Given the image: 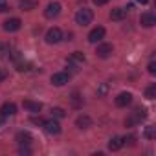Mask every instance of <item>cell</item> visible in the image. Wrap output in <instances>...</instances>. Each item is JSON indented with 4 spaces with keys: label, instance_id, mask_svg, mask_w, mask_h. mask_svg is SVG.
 Listing matches in <instances>:
<instances>
[{
    "label": "cell",
    "instance_id": "cell-14",
    "mask_svg": "<svg viewBox=\"0 0 156 156\" xmlns=\"http://www.w3.org/2000/svg\"><path fill=\"white\" fill-rule=\"evenodd\" d=\"M0 114H2L4 118L15 116V114H17V105H15V103H4L2 108H0Z\"/></svg>",
    "mask_w": 156,
    "mask_h": 156
},
{
    "label": "cell",
    "instance_id": "cell-16",
    "mask_svg": "<svg viewBox=\"0 0 156 156\" xmlns=\"http://www.w3.org/2000/svg\"><path fill=\"white\" fill-rule=\"evenodd\" d=\"M123 145H125V141H123V138H121V136H114V138H110V141H108V149H110L112 152L119 151Z\"/></svg>",
    "mask_w": 156,
    "mask_h": 156
},
{
    "label": "cell",
    "instance_id": "cell-9",
    "mask_svg": "<svg viewBox=\"0 0 156 156\" xmlns=\"http://www.w3.org/2000/svg\"><path fill=\"white\" fill-rule=\"evenodd\" d=\"M20 26H22L20 19L13 17V19H8V20L4 22V31H8V33H13V31H19V30H20Z\"/></svg>",
    "mask_w": 156,
    "mask_h": 156
},
{
    "label": "cell",
    "instance_id": "cell-12",
    "mask_svg": "<svg viewBox=\"0 0 156 156\" xmlns=\"http://www.w3.org/2000/svg\"><path fill=\"white\" fill-rule=\"evenodd\" d=\"M130 103H132V94H130V92H121V94L116 98V105L121 107V108H123V107H129Z\"/></svg>",
    "mask_w": 156,
    "mask_h": 156
},
{
    "label": "cell",
    "instance_id": "cell-24",
    "mask_svg": "<svg viewBox=\"0 0 156 156\" xmlns=\"http://www.w3.org/2000/svg\"><path fill=\"white\" fill-rule=\"evenodd\" d=\"M107 94H108V85H107V83H101V85L98 87V96L103 98V96H107Z\"/></svg>",
    "mask_w": 156,
    "mask_h": 156
},
{
    "label": "cell",
    "instance_id": "cell-29",
    "mask_svg": "<svg viewBox=\"0 0 156 156\" xmlns=\"http://www.w3.org/2000/svg\"><path fill=\"white\" fill-rule=\"evenodd\" d=\"M110 0H94V4L96 6H105V4H108Z\"/></svg>",
    "mask_w": 156,
    "mask_h": 156
},
{
    "label": "cell",
    "instance_id": "cell-25",
    "mask_svg": "<svg viewBox=\"0 0 156 156\" xmlns=\"http://www.w3.org/2000/svg\"><path fill=\"white\" fill-rule=\"evenodd\" d=\"M72 103H73V107H79L81 105V99H79V94H77V92L72 94Z\"/></svg>",
    "mask_w": 156,
    "mask_h": 156
},
{
    "label": "cell",
    "instance_id": "cell-15",
    "mask_svg": "<svg viewBox=\"0 0 156 156\" xmlns=\"http://www.w3.org/2000/svg\"><path fill=\"white\" fill-rule=\"evenodd\" d=\"M125 17H127V9H125V8H114V9L110 11V20L119 22V20H123Z\"/></svg>",
    "mask_w": 156,
    "mask_h": 156
},
{
    "label": "cell",
    "instance_id": "cell-21",
    "mask_svg": "<svg viewBox=\"0 0 156 156\" xmlns=\"http://www.w3.org/2000/svg\"><path fill=\"white\" fill-rule=\"evenodd\" d=\"M145 98L147 99H154L156 98V85H151L145 88Z\"/></svg>",
    "mask_w": 156,
    "mask_h": 156
},
{
    "label": "cell",
    "instance_id": "cell-17",
    "mask_svg": "<svg viewBox=\"0 0 156 156\" xmlns=\"http://www.w3.org/2000/svg\"><path fill=\"white\" fill-rule=\"evenodd\" d=\"M75 125L79 127V129H88V127H92V118L87 116V114H83V116H79V118L75 119Z\"/></svg>",
    "mask_w": 156,
    "mask_h": 156
},
{
    "label": "cell",
    "instance_id": "cell-10",
    "mask_svg": "<svg viewBox=\"0 0 156 156\" xmlns=\"http://www.w3.org/2000/svg\"><path fill=\"white\" fill-rule=\"evenodd\" d=\"M105 37V28H101V26H98V28H94L90 33H88V42H92V44H96V42H99L101 39Z\"/></svg>",
    "mask_w": 156,
    "mask_h": 156
},
{
    "label": "cell",
    "instance_id": "cell-2",
    "mask_svg": "<svg viewBox=\"0 0 156 156\" xmlns=\"http://www.w3.org/2000/svg\"><path fill=\"white\" fill-rule=\"evenodd\" d=\"M92 20H94V13L88 8H81L79 11L75 13V22L79 24V26H88Z\"/></svg>",
    "mask_w": 156,
    "mask_h": 156
},
{
    "label": "cell",
    "instance_id": "cell-20",
    "mask_svg": "<svg viewBox=\"0 0 156 156\" xmlns=\"http://www.w3.org/2000/svg\"><path fill=\"white\" fill-rule=\"evenodd\" d=\"M30 62H26V61H22V59H19V61H15V68L19 70V72H28L30 70Z\"/></svg>",
    "mask_w": 156,
    "mask_h": 156
},
{
    "label": "cell",
    "instance_id": "cell-13",
    "mask_svg": "<svg viewBox=\"0 0 156 156\" xmlns=\"http://www.w3.org/2000/svg\"><path fill=\"white\" fill-rule=\"evenodd\" d=\"M22 105H24V108H26V110H30V112H33V114H39V112L42 110V103H39V101L26 99Z\"/></svg>",
    "mask_w": 156,
    "mask_h": 156
},
{
    "label": "cell",
    "instance_id": "cell-6",
    "mask_svg": "<svg viewBox=\"0 0 156 156\" xmlns=\"http://www.w3.org/2000/svg\"><path fill=\"white\" fill-rule=\"evenodd\" d=\"M112 53H114V46H112V44H108V42L99 44V46H98V50H96V55H98L99 59H108Z\"/></svg>",
    "mask_w": 156,
    "mask_h": 156
},
{
    "label": "cell",
    "instance_id": "cell-3",
    "mask_svg": "<svg viewBox=\"0 0 156 156\" xmlns=\"http://www.w3.org/2000/svg\"><path fill=\"white\" fill-rule=\"evenodd\" d=\"M42 127H44V132L50 134V136H57V134H61V125H59V121H57L55 118L46 119V121L42 123Z\"/></svg>",
    "mask_w": 156,
    "mask_h": 156
},
{
    "label": "cell",
    "instance_id": "cell-5",
    "mask_svg": "<svg viewBox=\"0 0 156 156\" xmlns=\"http://www.w3.org/2000/svg\"><path fill=\"white\" fill-rule=\"evenodd\" d=\"M46 42L48 44H57V42H61L62 41V31L59 30V28H50L48 31H46Z\"/></svg>",
    "mask_w": 156,
    "mask_h": 156
},
{
    "label": "cell",
    "instance_id": "cell-22",
    "mask_svg": "<svg viewBox=\"0 0 156 156\" xmlns=\"http://www.w3.org/2000/svg\"><path fill=\"white\" fill-rule=\"evenodd\" d=\"M51 116H53L55 119H61V118H64V116H66V112H64V108L55 107V108H51Z\"/></svg>",
    "mask_w": 156,
    "mask_h": 156
},
{
    "label": "cell",
    "instance_id": "cell-32",
    "mask_svg": "<svg viewBox=\"0 0 156 156\" xmlns=\"http://www.w3.org/2000/svg\"><path fill=\"white\" fill-rule=\"evenodd\" d=\"M136 2H140V4H147L149 0H136Z\"/></svg>",
    "mask_w": 156,
    "mask_h": 156
},
{
    "label": "cell",
    "instance_id": "cell-11",
    "mask_svg": "<svg viewBox=\"0 0 156 156\" xmlns=\"http://www.w3.org/2000/svg\"><path fill=\"white\" fill-rule=\"evenodd\" d=\"M140 24H141L143 28H152V26L156 24V17H154L151 11L141 13V17H140Z\"/></svg>",
    "mask_w": 156,
    "mask_h": 156
},
{
    "label": "cell",
    "instance_id": "cell-7",
    "mask_svg": "<svg viewBox=\"0 0 156 156\" xmlns=\"http://www.w3.org/2000/svg\"><path fill=\"white\" fill-rule=\"evenodd\" d=\"M85 62V55L81 53V51H73L70 57H68V66L72 68V70H77V66H81Z\"/></svg>",
    "mask_w": 156,
    "mask_h": 156
},
{
    "label": "cell",
    "instance_id": "cell-28",
    "mask_svg": "<svg viewBox=\"0 0 156 156\" xmlns=\"http://www.w3.org/2000/svg\"><path fill=\"white\" fill-rule=\"evenodd\" d=\"M8 11V0H0V13Z\"/></svg>",
    "mask_w": 156,
    "mask_h": 156
},
{
    "label": "cell",
    "instance_id": "cell-33",
    "mask_svg": "<svg viewBox=\"0 0 156 156\" xmlns=\"http://www.w3.org/2000/svg\"><path fill=\"white\" fill-rule=\"evenodd\" d=\"M2 123H4V116H2V118H0V125H2Z\"/></svg>",
    "mask_w": 156,
    "mask_h": 156
},
{
    "label": "cell",
    "instance_id": "cell-1",
    "mask_svg": "<svg viewBox=\"0 0 156 156\" xmlns=\"http://www.w3.org/2000/svg\"><path fill=\"white\" fill-rule=\"evenodd\" d=\"M147 118V110L143 108V107H138L127 119H125V125L127 127H134V125H138V123H141L143 119Z\"/></svg>",
    "mask_w": 156,
    "mask_h": 156
},
{
    "label": "cell",
    "instance_id": "cell-27",
    "mask_svg": "<svg viewBox=\"0 0 156 156\" xmlns=\"http://www.w3.org/2000/svg\"><path fill=\"white\" fill-rule=\"evenodd\" d=\"M147 70H149V73H152V75H154V73H156V62H154V61H151V62L147 64Z\"/></svg>",
    "mask_w": 156,
    "mask_h": 156
},
{
    "label": "cell",
    "instance_id": "cell-23",
    "mask_svg": "<svg viewBox=\"0 0 156 156\" xmlns=\"http://www.w3.org/2000/svg\"><path fill=\"white\" fill-rule=\"evenodd\" d=\"M143 138L145 140H152L154 138V127H145V130H143Z\"/></svg>",
    "mask_w": 156,
    "mask_h": 156
},
{
    "label": "cell",
    "instance_id": "cell-31",
    "mask_svg": "<svg viewBox=\"0 0 156 156\" xmlns=\"http://www.w3.org/2000/svg\"><path fill=\"white\" fill-rule=\"evenodd\" d=\"M31 121H33V123H37V125H42V123H44V121H42V119H41V118H33V119H31Z\"/></svg>",
    "mask_w": 156,
    "mask_h": 156
},
{
    "label": "cell",
    "instance_id": "cell-26",
    "mask_svg": "<svg viewBox=\"0 0 156 156\" xmlns=\"http://www.w3.org/2000/svg\"><path fill=\"white\" fill-rule=\"evenodd\" d=\"M19 152H20L22 156H24V154L28 156V154H31V149H30V145H20V149H19Z\"/></svg>",
    "mask_w": 156,
    "mask_h": 156
},
{
    "label": "cell",
    "instance_id": "cell-8",
    "mask_svg": "<svg viewBox=\"0 0 156 156\" xmlns=\"http://www.w3.org/2000/svg\"><path fill=\"white\" fill-rule=\"evenodd\" d=\"M59 13H61V4L59 2H50L46 6V9H44L46 19H55V17H59Z\"/></svg>",
    "mask_w": 156,
    "mask_h": 156
},
{
    "label": "cell",
    "instance_id": "cell-30",
    "mask_svg": "<svg viewBox=\"0 0 156 156\" xmlns=\"http://www.w3.org/2000/svg\"><path fill=\"white\" fill-rule=\"evenodd\" d=\"M6 77H8V72H6V70H0V83H2Z\"/></svg>",
    "mask_w": 156,
    "mask_h": 156
},
{
    "label": "cell",
    "instance_id": "cell-18",
    "mask_svg": "<svg viewBox=\"0 0 156 156\" xmlns=\"http://www.w3.org/2000/svg\"><path fill=\"white\" fill-rule=\"evenodd\" d=\"M31 134L28 132V130H20V132H17V141L20 143V145H30L31 143Z\"/></svg>",
    "mask_w": 156,
    "mask_h": 156
},
{
    "label": "cell",
    "instance_id": "cell-4",
    "mask_svg": "<svg viewBox=\"0 0 156 156\" xmlns=\"http://www.w3.org/2000/svg\"><path fill=\"white\" fill-rule=\"evenodd\" d=\"M51 85L53 87H64L68 81H70V73L68 72H55L53 75H51Z\"/></svg>",
    "mask_w": 156,
    "mask_h": 156
},
{
    "label": "cell",
    "instance_id": "cell-19",
    "mask_svg": "<svg viewBox=\"0 0 156 156\" xmlns=\"http://www.w3.org/2000/svg\"><path fill=\"white\" fill-rule=\"evenodd\" d=\"M37 4H39V0H19V6L22 11H31L37 8Z\"/></svg>",
    "mask_w": 156,
    "mask_h": 156
}]
</instances>
